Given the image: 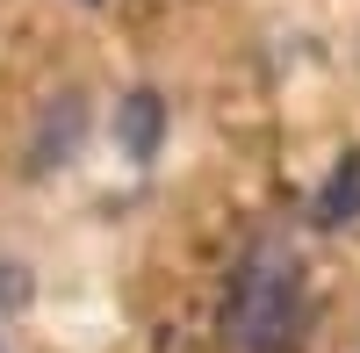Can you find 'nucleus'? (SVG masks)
Instances as JSON below:
<instances>
[{
    "instance_id": "nucleus-2",
    "label": "nucleus",
    "mask_w": 360,
    "mask_h": 353,
    "mask_svg": "<svg viewBox=\"0 0 360 353\" xmlns=\"http://www.w3.org/2000/svg\"><path fill=\"white\" fill-rule=\"evenodd\" d=\"M310 217H317V231H339V224L360 217V144H353V152H339L332 181H324L317 202H310Z\"/></svg>"
},
{
    "instance_id": "nucleus-4",
    "label": "nucleus",
    "mask_w": 360,
    "mask_h": 353,
    "mask_svg": "<svg viewBox=\"0 0 360 353\" xmlns=\"http://www.w3.org/2000/svg\"><path fill=\"white\" fill-rule=\"evenodd\" d=\"M79 115H86V101H79V94H65V101L51 108V123H44V144H37V166H51V152H58V159L72 152V137H79Z\"/></svg>"
},
{
    "instance_id": "nucleus-1",
    "label": "nucleus",
    "mask_w": 360,
    "mask_h": 353,
    "mask_svg": "<svg viewBox=\"0 0 360 353\" xmlns=\"http://www.w3.org/2000/svg\"><path fill=\"white\" fill-rule=\"evenodd\" d=\"M303 259L288 238H252V252L238 259L231 296H224V346L231 353H295L303 339Z\"/></svg>"
},
{
    "instance_id": "nucleus-5",
    "label": "nucleus",
    "mask_w": 360,
    "mask_h": 353,
    "mask_svg": "<svg viewBox=\"0 0 360 353\" xmlns=\"http://www.w3.org/2000/svg\"><path fill=\"white\" fill-rule=\"evenodd\" d=\"M29 303V274L22 267H0V310H22Z\"/></svg>"
},
{
    "instance_id": "nucleus-3",
    "label": "nucleus",
    "mask_w": 360,
    "mask_h": 353,
    "mask_svg": "<svg viewBox=\"0 0 360 353\" xmlns=\"http://www.w3.org/2000/svg\"><path fill=\"white\" fill-rule=\"evenodd\" d=\"M115 130H123V152L144 166V159L159 152V130H166V101L152 94V86H137V94L123 101V123H115Z\"/></svg>"
}]
</instances>
